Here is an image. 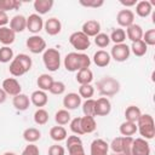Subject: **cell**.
<instances>
[{
	"instance_id": "obj_32",
	"label": "cell",
	"mask_w": 155,
	"mask_h": 155,
	"mask_svg": "<svg viewBox=\"0 0 155 155\" xmlns=\"http://www.w3.org/2000/svg\"><path fill=\"white\" fill-rule=\"evenodd\" d=\"M50 137L54 140V142H62L64 139H67V130L63 126H53L50 130Z\"/></svg>"
},
{
	"instance_id": "obj_41",
	"label": "cell",
	"mask_w": 155,
	"mask_h": 155,
	"mask_svg": "<svg viewBox=\"0 0 155 155\" xmlns=\"http://www.w3.org/2000/svg\"><path fill=\"white\" fill-rule=\"evenodd\" d=\"M94 44L99 47V48H104L110 44V38L108 34L105 33H99L94 36Z\"/></svg>"
},
{
	"instance_id": "obj_28",
	"label": "cell",
	"mask_w": 155,
	"mask_h": 155,
	"mask_svg": "<svg viewBox=\"0 0 155 155\" xmlns=\"http://www.w3.org/2000/svg\"><path fill=\"white\" fill-rule=\"evenodd\" d=\"M41 138V132L36 127H28L23 131V139L28 143H35Z\"/></svg>"
},
{
	"instance_id": "obj_2",
	"label": "cell",
	"mask_w": 155,
	"mask_h": 155,
	"mask_svg": "<svg viewBox=\"0 0 155 155\" xmlns=\"http://www.w3.org/2000/svg\"><path fill=\"white\" fill-rule=\"evenodd\" d=\"M31 65H33L31 58L25 53H19L16 57H13V59L11 61L8 71L12 76L18 78V76H22L25 73H28L31 69Z\"/></svg>"
},
{
	"instance_id": "obj_30",
	"label": "cell",
	"mask_w": 155,
	"mask_h": 155,
	"mask_svg": "<svg viewBox=\"0 0 155 155\" xmlns=\"http://www.w3.org/2000/svg\"><path fill=\"white\" fill-rule=\"evenodd\" d=\"M53 81L54 80H53V78L51 75H48V74H41V75H39L38 80H36V85H38L39 90L46 92V91L50 90V87L52 86Z\"/></svg>"
},
{
	"instance_id": "obj_39",
	"label": "cell",
	"mask_w": 155,
	"mask_h": 155,
	"mask_svg": "<svg viewBox=\"0 0 155 155\" xmlns=\"http://www.w3.org/2000/svg\"><path fill=\"white\" fill-rule=\"evenodd\" d=\"M94 103H96V99H86L84 103H82V113L85 114V116H96L94 114Z\"/></svg>"
},
{
	"instance_id": "obj_19",
	"label": "cell",
	"mask_w": 155,
	"mask_h": 155,
	"mask_svg": "<svg viewBox=\"0 0 155 155\" xmlns=\"http://www.w3.org/2000/svg\"><path fill=\"white\" fill-rule=\"evenodd\" d=\"M47 102H48V97L45 91L36 90L30 94V103L34 104L35 107H38V109L45 107L47 104Z\"/></svg>"
},
{
	"instance_id": "obj_7",
	"label": "cell",
	"mask_w": 155,
	"mask_h": 155,
	"mask_svg": "<svg viewBox=\"0 0 155 155\" xmlns=\"http://www.w3.org/2000/svg\"><path fill=\"white\" fill-rule=\"evenodd\" d=\"M109 54H110V58L121 63V62H125L128 59V57L131 54V50H130V46L126 45L125 42L117 44V45H114L111 47V51Z\"/></svg>"
},
{
	"instance_id": "obj_13",
	"label": "cell",
	"mask_w": 155,
	"mask_h": 155,
	"mask_svg": "<svg viewBox=\"0 0 155 155\" xmlns=\"http://www.w3.org/2000/svg\"><path fill=\"white\" fill-rule=\"evenodd\" d=\"M116 22H117V24L120 27L127 28V27L133 24V22H134V13L131 10H127V8L120 10L117 12V15H116Z\"/></svg>"
},
{
	"instance_id": "obj_24",
	"label": "cell",
	"mask_w": 155,
	"mask_h": 155,
	"mask_svg": "<svg viewBox=\"0 0 155 155\" xmlns=\"http://www.w3.org/2000/svg\"><path fill=\"white\" fill-rule=\"evenodd\" d=\"M151 11H153V5L148 0H142L136 4V13L142 18L148 17L151 13Z\"/></svg>"
},
{
	"instance_id": "obj_15",
	"label": "cell",
	"mask_w": 155,
	"mask_h": 155,
	"mask_svg": "<svg viewBox=\"0 0 155 155\" xmlns=\"http://www.w3.org/2000/svg\"><path fill=\"white\" fill-rule=\"evenodd\" d=\"M81 105V97L75 93V92H70L68 94L64 96L63 98V107L67 110H74L78 109Z\"/></svg>"
},
{
	"instance_id": "obj_47",
	"label": "cell",
	"mask_w": 155,
	"mask_h": 155,
	"mask_svg": "<svg viewBox=\"0 0 155 155\" xmlns=\"http://www.w3.org/2000/svg\"><path fill=\"white\" fill-rule=\"evenodd\" d=\"M79 2L85 7H93V8H98L104 5L103 0H80Z\"/></svg>"
},
{
	"instance_id": "obj_25",
	"label": "cell",
	"mask_w": 155,
	"mask_h": 155,
	"mask_svg": "<svg viewBox=\"0 0 155 155\" xmlns=\"http://www.w3.org/2000/svg\"><path fill=\"white\" fill-rule=\"evenodd\" d=\"M53 0H35L34 1V10L36 11V13L40 15H45L48 11H51L52 6H53Z\"/></svg>"
},
{
	"instance_id": "obj_45",
	"label": "cell",
	"mask_w": 155,
	"mask_h": 155,
	"mask_svg": "<svg viewBox=\"0 0 155 155\" xmlns=\"http://www.w3.org/2000/svg\"><path fill=\"white\" fill-rule=\"evenodd\" d=\"M142 40L147 44V46H154L155 45V29H149L145 33H143Z\"/></svg>"
},
{
	"instance_id": "obj_35",
	"label": "cell",
	"mask_w": 155,
	"mask_h": 155,
	"mask_svg": "<svg viewBox=\"0 0 155 155\" xmlns=\"http://www.w3.org/2000/svg\"><path fill=\"white\" fill-rule=\"evenodd\" d=\"M109 38H110V41H113L115 45L124 44V41L126 40V33L122 28H115V29H113Z\"/></svg>"
},
{
	"instance_id": "obj_29",
	"label": "cell",
	"mask_w": 155,
	"mask_h": 155,
	"mask_svg": "<svg viewBox=\"0 0 155 155\" xmlns=\"http://www.w3.org/2000/svg\"><path fill=\"white\" fill-rule=\"evenodd\" d=\"M119 131H120V133H121L122 137H132L137 132V124L136 122H130V121H126L125 120L120 125Z\"/></svg>"
},
{
	"instance_id": "obj_6",
	"label": "cell",
	"mask_w": 155,
	"mask_h": 155,
	"mask_svg": "<svg viewBox=\"0 0 155 155\" xmlns=\"http://www.w3.org/2000/svg\"><path fill=\"white\" fill-rule=\"evenodd\" d=\"M69 44L78 51H85L90 47L91 45V41H90V38L87 35H85L81 30L80 31H74L70 34L69 36Z\"/></svg>"
},
{
	"instance_id": "obj_26",
	"label": "cell",
	"mask_w": 155,
	"mask_h": 155,
	"mask_svg": "<svg viewBox=\"0 0 155 155\" xmlns=\"http://www.w3.org/2000/svg\"><path fill=\"white\" fill-rule=\"evenodd\" d=\"M97 128V124L93 116H82L81 117V130L82 133H92Z\"/></svg>"
},
{
	"instance_id": "obj_18",
	"label": "cell",
	"mask_w": 155,
	"mask_h": 155,
	"mask_svg": "<svg viewBox=\"0 0 155 155\" xmlns=\"http://www.w3.org/2000/svg\"><path fill=\"white\" fill-rule=\"evenodd\" d=\"M10 29L15 33H22L27 29V17L23 15H16L10 19Z\"/></svg>"
},
{
	"instance_id": "obj_14",
	"label": "cell",
	"mask_w": 155,
	"mask_h": 155,
	"mask_svg": "<svg viewBox=\"0 0 155 155\" xmlns=\"http://www.w3.org/2000/svg\"><path fill=\"white\" fill-rule=\"evenodd\" d=\"M81 31L85 35H87L88 38H91V36L94 38L97 34L101 33V23L96 19H88L82 24Z\"/></svg>"
},
{
	"instance_id": "obj_54",
	"label": "cell",
	"mask_w": 155,
	"mask_h": 155,
	"mask_svg": "<svg viewBox=\"0 0 155 155\" xmlns=\"http://www.w3.org/2000/svg\"><path fill=\"white\" fill-rule=\"evenodd\" d=\"M6 98H7V94H6L5 91L0 87V104H2V103L6 101Z\"/></svg>"
},
{
	"instance_id": "obj_55",
	"label": "cell",
	"mask_w": 155,
	"mask_h": 155,
	"mask_svg": "<svg viewBox=\"0 0 155 155\" xmlns=\"http://www.w3.org/2000/svg\"><path fill=\"white\" fill-rule=\"evenodd\" d=\"M2 155H16L15 153H11V151H6V153H4Z\"/></svg>"
},
{
	"instance_id": "obj_23",
	"label": "cell",
	"mask_w": 155,
	"mask_h": 155,
	"mask_svg": "<svg viewBox=\"0 0 155 155\" xmlns=\"http://www.w3.org/2000/svg\"><path fill=\"white\" fill-rule=\"evenodd\" d=\"M16 39V33L10 29V27H1L0 28V42L4 46H8L13 44Z\"/></svg>"
},
{
	"instance_id": "obj_44",
	"label": "cell",
	"mask_w": 155,
	"mask_h": 155,
	"mask_svg": "<svg viewBox=\"0 0 155 155\" xmlns=\"http://www.w3.org/2000/svg\"><path fill=\"white\" fill-rule=\"evenodd\" d=\"M122 140H124V137L120 136V137H115L111 143H110V149L113 150L114 154H122Z\"/></svg>"
},
{
	"instance_id": "obj_20",
	"label": "cell",
	"mask_w": 155,
	"mask_h": 155,
	"mask_svg": "<svg viewBox=\"0 0 155 155\" xmlns=\"http://www.w3.org/2000/svg\"><path fill=\"white\" fill-rule=\"evenodd\" d=\"M125 33H126V36L128 38V40H131L132 42H136V41L142 40L144 31H143V29H142V27L139 24L133 23L132 25H130V27L126 28V31Z\"/></svg>"
},
{
	"instance_id": "obj_34",
	"label": "cell",
	"mask_w": 155,
	"mask_h": 155,
	"mask_svg": "<svg viewBox=\"0 0 155 155\" xmlns=\"http://www.w3.org/2000/svg\"><path fill=\"white\" fill-rule=\"evenodd\" d=\"M70 120H71L70 113H69V110H67V109H59V110L56 111V114H54V121H56L59 126H63V125L69 124Z\"/></svg>"
},
{
	"instance_id": "obj_48",
	"label": "cell",
	"mask_w": 155,
	"mask_h": 155,
	"mask_svg": "<svg viewBox=\"0 0 155 155\" xmlns=\"http://www.w3.org/2000/svg\"><path fill=\"white\" fill-rule=\"evenodd\" d=\"M21 155H40V150L39 148L34 144V143H29L22 151Z\"/></svg>"
},
{
	"instance_id": "obj_51",
	"label": "cell",
	"mask_w": 155,
	"mask_h": 155,
	"mask_svg": "<svg viewBox=\"0 0 155 155\" xmlns=\"http://www.w3.org/2000/svg\"><path fill=\"white\" fill-rule=\"evenodd\" d=\"M76 144H82V140L79 136L74 134V136H69L67 139H65V145L67 148L69 147H73V145H76Z\"/></svg>"
},
{
	"instance_id": "obj_53",
	"label": "cell",
	"mask_w": 155,
	"mask_h": 155,
	"mask_svg": "<svg viewBox=\"0 0 155 155\" xmlns=\"http://www.w3.org/2000/svg\"><path fill=\"white\" fill-rule=\"evenodd\" d=\"M120 4L124 5L125 7H132V6H136L137 0H120Z\"/></svg>"
},
{
	"instance_id": "obj_43",
	"label": "cell",
	"mask_w": 155,
	"mask_h": 155,
	"mask_svg": "<svg viewBox=\"0 0 155 155\" xmlns=\"http://www.w3.org/2000/svg\"><path fill=\"white\" fill-rule=\"evenodd\" d=\"M64 91H65V85H64V82H62V81H53L52 86H51L50 90H48L50 93L56 94V96L63 94Z\"/></svg>"
},
{
	"instance_id": "obj_22",
	"label": "cell",
	"mask_w": 155,
	"mask_h": 155,
	"mask_svg": "<svg viewBox=\"0 0 155 155\" xmlns=\"http://www.w3.org/2000/svg\"><path fill=\"white\" fill-rule=\"evenodd\" d=\"M93 63L97 65V67H99V68H104V67H107L109 63H110V54L107 52V51H104V50H98L97 52H94V54H93Z\"/></svg>"
},
{
	"instance_id": "obj_9",
	"label": "cell",
	"mask_w": 155,
	"mask_h": 155,
	"mask_svg": "<svg viewBox=\"0 0 155 155\" xmlns=\"http://www.w3.org/2000/svg\"><path fill=\"white\" fill-rule=\"evenodd\" d=\"M150 144L148 143L147 139L139 137V138H133L132 143V150L131 155H150Z\"/></svg>"
},
{
	"instance_id": "obj_10",
	"label": "cell",
	"mask_w": 155,
	"mask_h": 155,
	"mask_svg": "<svg viewBox=\"0 0 155 155\" xmlns=\"http://www.w3.org/2000/svg\"><path fill=\"white\" fill-rule=\"evenodd\" d=\"M1 88L5 91V93L7 96H12V97L22 93V86L18 82V80L15 79V78H7V79H5L2 81Z\"/></svg>"
},
{
	"instance_id": "obj_33",
	"label": "cell",
	"mask_w": 155,
	"mask_h": 155,
	"mask_svg": "<svg viewBox=\"0 0 155 155\" xmlns=\"http://www.w3.org/2000/svg\"><path fill=\"white\" fill-rule=\"evenodd\" d=\"M130 50L132 51V53H133L134 56H137V57H142V56H144V54L147 53V51H148V46H147V44H145L143 40H139V41L132 42Z\"/></svg>"
},
{
	"instance_id": "obj_52",
	"label": "cell",
	"mask_w": 155,
	"mask_h": 155,
	"mask_svg": "<svg viewBox=\"0 0 155 155\" xmlns=\"http://www.w3.org/2000/svg\"><path fill=\"white\" fill-rule=\"evenodd\" d=\"M8 22H10V18H8L7 13L4 12V11H0V28L1 27H6V24Z\"/></svg>"
},
{
	"instance_id": "obj_49",
	"label": "cell",
	"mask_w": 155,
	"mask_h": 155,
	"mask_svg": "<svg viewBox=\"0 0 155 155\" xmlns=\"http://www.w3.org/2000/svg\"><path fill=\"white\" fill-rule=\"evenodd\" d=\"M48 155H65V149L62 145L53 144L48 148Z\"/></svg>"
},
{
	"instance_id": "obj_5",
	"label": "cell",
	"mask_w": 155,
	"mask_h": 155,
	"mask_svg": "<svg viewBox=\"0 0 155 155\" xmlns=\"http://www.w3.org/2000/svg\"><path fill=\"white\" fill-rule=\"evenodd\" d=\"M42 62L48 71H57L61 67V53L56 48H46L42 53Z\"/></svg>"
},
{
	"instance_id": "obj_21",
	"label": "cell",
	"mask_w": 155,
	"mask_h": 155,
	"mask_svg": "<svg viewBox=\"0 0 155 155\" xmlns=\"http://www.w3.org/2000/svg\"><path fill=\"white\" fill-rule=\"evenodd\" d=\"M12 104H13L15 109H17L19 111H24L30 105V98L24 93H19L12 98Z\"/></svg>"
},
{
	"instance_id": "obj_37",
	"label": "cell",
	"mask_w": 155,
	"mask_h": 155,
	"mask_svg": "<svg viewBox=\"0 0 155 155\" xmlns=\"http://www.w3.org/2000/svg\"><path fill=\"white\" fill-rule=\"evenodd\" d=\"M21 5L22 2L17 0H0V11L7 12L11 10H17Z\"/></svg>"
},
{
	"instance_id": "obj_56",
	"label": "cell",
	"mask_w": 155,
	"mask_h": 155,
	"mask_svg": "<svg viewBox=\"0 0 155 155\" xmlns=\"http://www.w3.org/2000/svg\"><path fill=\"white\" fill-rule=\"evenodd\" d=\"M114 155H124V154H114Z\"/></svg>"
},
{
	"instance_id": "obj_27",
	"label": "cell",
	"mask_w": 155,
	"mask_h": 155,
	"mask_svg": "<svg viewBox=\"0 0 155 155\" xmlns=\"http://www.w3.org/2000/svg\"><path fill=\"white\" fill-rule=\"evenodd\" d=\"M76 81L80 85H87L91 84L93 80V73L90 68H85V69H80L76 74Z\"/></svg>"
},
{
	"instance_id": "obj_8",
	"label": "cell",
	"mask_w": 155,
	"mask_h": 155,
	"mask_svg": "<svg viewBox=\"0 0 155 155\" xmlns=\"http://www.w3.org/2000/svg\"><path fill=\"white\" fill-rule=\"evenodd\" d=\"M25 46L31 53L38 54V53H41L46 50V41L40 35H31L27 39Z\"/></svg>"
},
{
	"instance_id": "obj_12",
	"label": "cell",
	"mask_w": 155,
	"mask_h": 155,
	"mask_svg": "<svg viewBox=\"0 0 155 155\" xmlns=\"http://www.w3.org/2000/svg\"><path fill=\"white\" fill-rule=\"evenodd\" d=\"M111 111V103L107 97H101L96 99L94 103V114L96 116H107Z\"/></svg>"
},
{
	"instance_id": "obj_17",
	"label": "cell",
	"mask_w": 155,
	"mask_h": 155,
	"mask_svg": "<svg viewBox=\"0 0 155 155\" xmlns=\"http://www.w3.org/2000/svg\"><path fill=\"white\" fill-rule=\"evenodd\" d=\"M44 29H45V31L48 35L54 36V35H57V34L61 33V30H62V23H61V21L58 18L51 17V18H48L44 23Z\"/></svg>"
},
{
	"instance_id": "obj_46",
	"label": "cell",
	"mask_w": 155,
	"mask_h": 155,
	"mask_svg": "<svg viewBox=\"0 0 155 155\" xmlns=\"http://www.w3.org/2000/svg\"><path fill=\"white\" fill-rule=\"evenodd\" d=\"M132 143H133L132 137H124V140H122V154L124 155H131Z\"/></svg>"
},
{
	"instance_id": "obj_11",
	"label": "cell",
	"mask_w": 155,
	"mask_h": 155,
	"mask_svg": "<svg viewBox=\"0 0 155 155\" xmlns=\"http://www.w3.org/2000/svg\"><path fill=\"white\" fill-rule=\"evenodd\" d=\"M42 28H44V21L41 16H39L38 13H31L29 15V17H27V29L30 33L36 35L40 30H42Z\"/></svg>"
},
{
	"instance_id": "obj_3",
	"label": "cell",
	"mask_w": 155,
	"mask_h": 155,
	"mask_svg": "<svg viewBox=\"0 0 155 155\" xmlns=\"http://www.w3.org/2000/svg\"><path fill=\"white\" fill-rule=\"evenodd\" d=\"M136 124H137V131L140 133L142 138L147 140L154 138L155 126H154V119L150 114H142Z\"/></svg>"
},
{
	"instance_id": "obj_40",
	"label": "cell",
	"mask_w": 155,
	"mask_h": 155,
	"mask_svg": "<svg viewBox=\"0 0 155 155\" xmlns=\"http://www.w3.org/2000/svg\"><path fill=\"white\" fill-rule=\"evenodd\" d=\"M13 59V51L10 48V46H2L0 48V62L1 63H8Z\"/></svg>"
},
{
	"instance_id": "obj_50",
	"label": "cell",
	"mask_w": 155,
	"mask_h": 155,
	"mask_svg": "<svg viewBox=\"0 0 155 155\" xmlns=\"http://www.w3.org/2000/svg\"><path fill=\"white\" fill-rule=\"evenodd\" d=\"M68 153H69V155H86L82 144H76V145L69 147Z\"/></svg>"
},
{
	"instance_id": "obj_38",
	"label": "cell",
	"mask_w": 155,
	"mask_h": 155,
	"mask_svg": "<svg viewBox=\"0 0 155 155\" xmlns=\"http://www.w3.org/2000/svg\"><path fill=\"white\" fill-rule=\"evenodd\" d=\"M81 98H85V99H90L93 97L94 94V87L91 85V84H87V85H80L79 87V93H78Z\"/></svg>"
},
{
	"instance_id": "obj_4",
	"label": "cell",
	"mask_w": 155,
	"mask_h": 155,
	"mask_svg": "<svg viewBox=\"0 0 155 155\" xmlns=\"http://www.w3.org/2000/svg\"><path fill=\"white\" fill-rule=\"evenodd\" d=\"M97 90L103 97H113L120 91V82L111 76H104L97 82Z\"/></svg>"
},
{
	"instance_id": "obj_42",
	"label": "cell",
	"mask_w": 155,
	"mask_h": 155,
	"mask_svg": "<svg viewBox=\"0 0 155 155\" xmlns=\"http://www.w3.org/2000/svg\"><path fill=\"white\" fill-rule=\"evenodd\" d=\"M69 125H70V131H71L74 134H76V136L84 134V133H82V130H81V117H80V116L74 117L73 120H70Z\"/></svg>"
},
{
	"instance_id": "obj_1",
	"label": "cell",
	"mask_w": 155,
	"mask_h": 155,
	"mask_svg": "<svg viewBox=\"0 0 155 155\" xmlns=\"http://www.w3.org/2000/svg\"><path fill=\"white\" fill-rule=\"evenodd\" d=\"M64 68L68 71H79L80 69L90 68L91 59L86 53L82 52H70L64 57Z\"/></svg>"
},
{
	"instance_id": "obj_31",
	"label": "cell",
	"mask_w": 155,
	"mask_h": 155,
	"mask_svg": "<svg viewBox=\"0 0 155 155\" xmlns=\"http://www.w3.org/2000/svg\"><path fill=\"white\" fill-rule=\"evenodd\" d=\"M140 115H142V111L136 105H128L125 110V119L126 121H130V122H137Z\"/></svg>"
},
{
	"instance_id": "obj_16",
	"label": "cell",
	"mask_w": 155,
	"mask_h": 155,
	"mask_svg": "<svg viewBox=\"0 0 155 155\" xmlns=\"http://www.w3.org/2000/svg\"><path fill=\"white\" fill-rule=\"evenodd\" d=\"M108 150H109V144L101 138L94 139L90 147L91 155H108Z\"/></svg>"
},
{
	"instance_id": "obj_36",
	"label": "cell",
	"mask_w": 155,
	"mask_h": 155,
	"mask_svg": "<svg viewBox=\"0 0 155 155\" xmlns=\"http://www.w3.org/2000/svg\"><path fill=\"white\" fill-rule=\"evenodd\" d=\"M34 121L36 125H45L48 121V113L47 110H45L44 108H39L35 113H34Z\"/></svg>"
}]
</instances>
